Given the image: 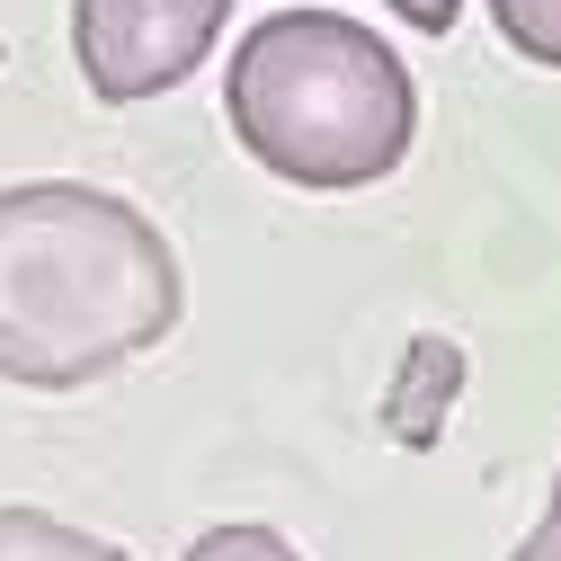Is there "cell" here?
Segmentation results:
<instances>
[{"instance_id":"1","label":"cell","mask_w":561,"mask_h":561,"mask_svg":"<svg viewBox=\"0 0 561 561\" xmlns=\"http://www.w3.org/2000/svg\"><path fill=\"white\" fill-rule=\"evenodd\" d=\"M179 250L90 179L0 187V383L81 392L179 330Z\"/></svg>"},{"instance_id":"6","label":"cell","mask_w":561,"mask_h":561,"mask_svg":"<svg viewBox=\"0 0 561 561\" xmlns=\"http://www.w3.org/2000/svg\"><path fill=\"white\" fill-rule=\"evenodd\" d=\"M179 561H304V552L276 535V526H205Z\"/></svg>"},{"instance_id":"8","label":"cell","mask_w":561,"mask_h":561,"mask_svg":"<svg viewBox=\"0 0 561 561\" xmlns=\"http://www.w3.org/2000/svg\"><path fill=\"white\" fill-rule=\"evenodd\" d=\"M508 561H561V472H552V500H543V526L508 552Z\"/></svg>"},{"instance_id":"5","label":"cell","mask_w":561,"mask_h":561,"mask_svg":"<svg viewBox=\"0 0 561 561\" xmlns=\"http://www.w3.org/2000/svg\"><path fill=\"white\" fill-rule=\"evenodd\" d=\"M490 19H500V36L543 62V72H561V0H490Z\"/></svg>"},{"instance_id":"2","label":"cell","mask_w":561,"mask_h":561,"mask_svg":"<svg viewBox=\"0 0 561 561\" xmlns=\"http://www.w3.org/2000/svg\"><path fill=\"white\" fill-rule=\"evenodd\" d=\"M232 144L304 196H347L401 170L419 90L401 54L347 10H276L232 45L224 72Z\"/></svg>"},{"instance_id":"3","label":"cell","mask_w":561,"mask_h":561,"mask_svg":"<svg viewBox=\"0 0 561 561\" xmlns=\"http://www.w3.org/2000/svg\"><path fill=\"white\" fill-rule=\"evenodd\" d=\"M224 27L232 0H72V62L99 107H144L179 90Z\"/></svg>"},{"instance_id":"7","label":"cell","mask_w":561,"mask_h":561,"mask_svg":"<svg viewBox=\"0 0 561 561\" xmlns=\"http://www.w3.org/2000/svg\"><path fill=\"white\" fill-rule=\"evenodd\" d=\"M383 10L410 27V36H455V19H463V0H383Z\"/></svg>"},{"instance_id":"4","label":"cell","mask_w":561,"mask_h":561,"mask_svg":"<svg viewBox=\"0 0 561 561\" xmlns=\"http://www.w3.org/2000/svg\"><path fill=\"white\" fill-rule=\"evenodd\" d=\"M0 561H125V543L54 508H0Z\"/></svg>"}]
</instances>
